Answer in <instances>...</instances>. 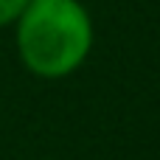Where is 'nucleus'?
<instances>
[{
	"instance_id": "1",
	"label": "nucleus",
	"mask_w": 160,
	"mask_h": 160,
	"mask_svg": "<svg viewBox=\"0 0 160 160\" xmlns=\"http://www.w3.org/2000/svg\"><path fill=\"white\" fill-rule=\"evenodd\" d=\"M14 25L17 53L39 79L76 73L93 48V20L79 0H31Z\"/></svg>"
},
{
	"instance_id": "2",
	"label": "nucleus",
	"mask_w": 160,
	"mask_h": 160,
	"mask_svg": "<svg viewBox=\"0 0 160 160\" xmlns=\"http://www.w3.org/2000/svg\"><path fill=\"white\" fill-rule=\"evenodd\" d=\"M28 3H31V0H0V28L17 22Z\"/></svg>"
}]
</instances>
